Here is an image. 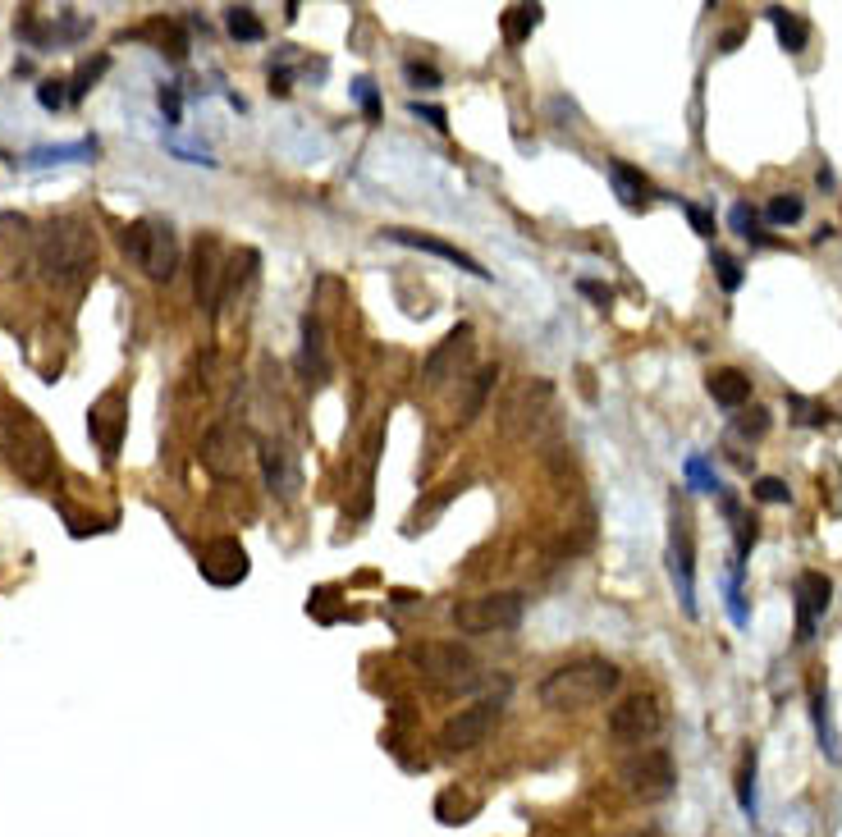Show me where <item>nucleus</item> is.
<instances>
[{
  "instance_id": "nucleus-1",
  "label": "nucleus",
  "mask_w": 842,
  "mask_h": 837,
  "mask_svg": "<svg viewBox=\"0 0 842 837\" xmlns=\"http://www.w3.org/2000/svg\"><path fill=\"white\" fill-rule=\"evenodd\" d=\"M33 257L51 284H83L92 261H97V234L83 215H55L33 238Z\"/></svg>"
},
{
  "instance_id": "nucleus-2",
  "label": "nucleus",
  "mask_w": 842,
  "mask_h": 837,
  "mask_svg": "<svg viewBox=\"0 0 842 837\" xmlns=\"http://www.w3.org/2000/svg\"><path fill=\"white\" fill-rule=\"evenodd\" d=\"M618 668L600 655H582V659H568V664L550 668L540 677V705L554 709V714H568V709H586V705H600L605 696L618 691Z\"/></svg>"
},
{
  "instance_id": "nucleus-3",
  "label": "nucleus",
  "mask_w": 842,
  "mask_h": 837,
  "mask_svg": "<svg viewBox=\"0 0 842 837\" xmlns=\"http://www.w3.org/2000/svg\"><path fill=\"white\" fill-rule=\"evenodd\" d=\"M403 659L412 664V673L421 682H431L440 691H472L481 682V659L458 641H408L403 645Z\"/></svg>"
},
{
  "instance_id": "nucleus-4",
  "label": "nucleus",
  "mask_w": 842,
  "mask_h": 837,
  "mask_svg": "<svg viewBox=\"0 0 842 837\" xmlns=\"http://www.w3.org/2000/svg\"><path fill=\"white\" fill-rule=\"evenodd\" d=\"M119 247L156 284H170L179 275V238H174V229L165 220H133V225H124Z\"/></svg>"
},
{
  "instance_id": "nucleus-5",
  "label": "nucleus",
  "mask_w": 842,
  "mask_h": 837,
  "mask_svg": "<svg viewBox=\"0 0 842 837\" xmlns=\"http://www.w3.org/2000/svg\"><path fill=\"white\" fill-rule=\"evenodd\" d=\"M10 467L28 485H46L55 476V444L28 408L10 412Z\"/></svg>"
},
{
  "instance_id": "nucleus-6",
  "label": "nucleus",
  "mask_w": 842,
  "mask_h": 837,
  "mask_svg": "<svg viewBox=\"0 0 842 837\" xmlns=\"http://www.w3.org/2000/svg\"><path fill=\"white\" fill-rule=\"evenodd\" d=\"M527 613V595L522 591H490V595H472V600L454 604V627L467 636H486V632H513Z\"/></svg>"
},
{
  "instance_id": "nucleus-7",
  "label": "nucleus",
  "mask_w": 842,
  "mask_h": 837,
  "mask_svg": "<svg viewBox=\"0 0 842 837\" xmlns=\"http://www.w3.org/2000/svg\"><path fill=\"white\" fill-rule=\"evenodd\" d=\"M499 723H504V705H499V700H476V705L449 714L435 741H440L444 755H467V751H476V746H486L499 732Z\"/></svg>"
},
{
  "instance_id": "nucleus-8",
  "label": "nucleus",
  "mask_w": 842,
  "mask_h": 837,
  "mask_svg": "<svg viewBox=\"0 0 842 837\" xmlns=\"http://www.w3.org/2000/svg\"><path fill=\"white\" fill-rule=\"evenodd\" d=\"M618 783H623L627 796L637 801H664L678 787V769H673L669 751H632L623 764H618Z\"/></svg>"
},
{
  "instance_id": "nucleus-9",
  "label": "nucleus",
  "mask_w": 842,
  "mask_h": 837,
  "mask_svg": "<svg viewBox=\"0 0 842 837\" xmlns=\"http://www.w3.org/2000/svg\"><path fill=\"white\" fill-rule=\"evenodd\" d=\"M550 398H554V385L550 380H522L513 394L504 398V408H499V430H504L508 440H531L540 435L545 417H550Z\"/></svg>"
},
{
  "instance_id": "nucleus-10",
  "label": "nucleus",
  "mask_w": 842,
  "mask_h": 837,
  "mask_svg": "<svg viewBox=\"0 0 842 837\" xmlns=\"http://www.w3.org/2000/svg\"><path fill=\"white\" fill-rule=\"evenodd\" d=\"M664 732V709H659V696L650 691H637V696L618 700L609 709V737L623 741V746H646Z\"/></svg>"
},
{
  "instance_id": "nucleus-11",
  "label": "nucleus",
  "mask_w": 842,
  "mask_h": 837,
  "mask_svg": "<svg viewBox=\"0 0 842 837\" xmlns=\"http://www.w3.org/2000/svg\"><path fill=\"white\" fill-rule=\"evenodd\" d=\"M472 325H454V330L444 334L440 344H435V353L421 362V385L426 389H444L449 380H458L467 371V362H472Z\"/></svg>"
},
{
  "instance_id": "nucleus-12",
  "label": "nucleus",
  "mask_w": 842,
  "mask_h": 837,
  "mask_svg": "<svg viewBox=\"0 0 842 837\" xmlns=\"http://www.w3.org/2000/svg\"><path fill=\"white\" fill-rule=\"evenodd\" d=\"M696 549H691V522L678 504H673V531H669V572L678 586V604L687 618H696Z\"/></svg>"
},
{
  "instance_id": "nucleus-13",
  "label": "nucleus",
  "mask_w": 842,
  "mask_h": 837,
  "mask_svg": "<svg viewBox=\"0 0 842 837\" xmlns=\"http://www.w3.org/2000/svg\"><path fill=\"white\" fill-rule=\"evenodd\" d=\"M220 284H225V257H220V243L211 234L197 238L193 247V298L206 316L220 312Z\"/></svg>"
},
{
  "instance_id": "nucleus-14",
  "label": "nucleus",
  "mask_w": 842,
  "mask_h": 837,
  "mask_svg": "<svg viewBox=\"0 0 842 837\" xmlns=\"http://www.w3.org/2000/svg\"><path fill=\"white\" fill-rule=\"evenodd\" d=\"M197 568L211 586H238V581L248 577V549L238 545V540L220 536V540H206L197 549Z\"/></svg>"
},
{
  "instance_id": "nucleus-15",
  "label": "nucleus",
  "mask_w": 842,
  "mask_h": 837,
  "mask_svg": "<svg viewBox=\"0 0 842 837\" xmlns=\"http://www.w3.org/2000/svg\"><path fill=\"white\" fill-rule=\"evenodd\" d=\"M124 426H129V403H124L119 389H106V394L92 403V412H87V430H92V440L101 444L106 458H115V453H119V444H124Z\"/></svg>"
},
{
  "instance_id": "nucleus-16",
  "label": "nucleus",
  "mask_w": 842,
  "mask_h": 837,
  "mask_svg": "<svg viewBox=\"0 0 842 837\" xmlns=\"http://www.w3.org/2000/svg\"><path fill=\"white\" fill-rule=\"evenodd\" d=\"M238 449H243L238 430L229 421H216L202 435V467L211 476H220V481H238V472H243V453Z\"/></svg>"
},
{
  "instance_id": "nucleus-17",
  "label": "nucleus",
  "mask_w": 842,
  "mask_h": 837,
  "mask_svg": "<svg viewBox=\"0 0 842 837\" xmlns=\"http://www.w3.org/2000/svg\"><path fill=\"white\" fill-rule=\"evenodd\" d=\"M261 462V481H266L270 494H280V499H293L298 494V485H303V472H298V458H293L289 444H275L266 440L257 453Z\"/></svg>"
},
{
  "instance_id": "nucleus-18",
  "label": "nucleus",
  "mask_w": 842,
  "mask_h": 837,
  "mask_svg": "<svg viewBox=\"0 0 842 837\" xmlns=\"http://www.w3.org/2000/svg\"><path fill=\"white\" fill-rule=\"evenodd\" d=\"M833 600V586L824 572H801L797 577V641H810L815 636V623L824 618Z\"/></svg>"
},
{
  "instance_id": "nucleus-19",
  "label": "nucleus",
  "mask_w": 842,
  "mask_h": 837,
  "mask_svg": "<svg viewBox=\"0 0 842 837\" xmlns=\"http://www.w3.org/2000/svg\"><path fill=\"white\" fill-rule=\"evenodd\" d=\"M385 238H389V243H399V247H417V252H431V257L449 261V266L467 270V275H476V279H490V270L481 266V261H476V257H467L463 247H454V243H444V238L417 234V229H385Z\"/></svg>"
},
{
  "instance_id": "nucleus-20",
  "label": "nucleus",
  "mask_w": 842,
  "mask_h": 837,
  "mask_svg": "<svg viewBox=\"0 0 842 837\" xmlns=\"http://www.w3.org/2000/svg\"><path fill=\"white\" fill-rule=\"evenodd\" d=\"M495 380H499V366H481V371H472L467 380H458V385H463V398L454 403L458 426H472V421L481 417V408H486V398H490V389H495Z\"/></svg>"
},
{
  "instance_id": "nucleus-21",
  "label": "nucleus",
  "mask_w": 842,
  "mask_h": 837,
  "mask_svg": "<svg viewBox=\"0 0 842 837\" xmlns=\"http://www.w3.org/2000/svg\"><path fill=\"white\" fill-rule=\"evenodd\" d=\"M298 366H303V376H316V380L330 376L325 330H321V321H316V316H303V353H298Z\"/></svg>"
},
{
  "instance_id": "nucleus-22",
  "label": "nucleus",
  "mask_w": 842,
  "mask_h": 837,
  "mask_svg": "<svg viewBox=\"0 0 842 837\" xmlns=\"http://www.w3.org/2000/svg\"><path fill=\"white\" fill-rule=\"evenodd\" d=\"M609 183H614V193L623 206H632V211H641V206L650 202V183L641 170H632V165L623 161H609Z\"/></svg>"
},
{
  "instance_id": "nucleus-23",
  "label": "nucleus",
  "mask_w": 842,
  "mask_h": 837,
  "mask_svg": "<svg viewBox=\"0 0 842 837\" xmlns=\"http://www.w3.org/2000/svg\"><path fill=\"white\" fill-rule=\"evenodd\" d=\"M710 398L719 403V408H742L746 398H751V376H742V371H733V366L714 371V376H710Z\"/></svg>"
},
{
  "instance_id": "nucleus-24",
  "label": "nucleus",
  "mask_w": 842,
  "mask_h": 837,
  "mask_svg": "<svg viewBox=\"0 0 842 837\" xmlns=\"http://www.w3.org/2000/svg\"><path fill=\"white\" fill-rule=\"evenodd\" d=\"M810 714H815V732H820V751L829 755L833 764L842 760V746H838V732H833V719H829V696L820 687L810 691Z\"/></svg>"
},
{
  "instance_id": "nucleus-25",
  "label": "nucleus",
  "mask_w": 842,
  "mask_h": 837,
  "mask_svg": "<svg viewBox=\"0 0 842 837\" xmlns=\"http://www.w3.org/2000/svg\"><path fill=\"white\" fill-rule=\"evenodd\" d=\"M769 14V23H774L778 28V42H783V51H806V37H810V28H806V19H801V14H792V10H765Z\"/></svg>"
},
{
  "instance_id": "nucleus-26",
  "label": "nucleus",
  "mask_w": 842,
  "mask_h": 837,
  "mask_svg": "<svg viewBox=\"0 0 842 837\" xmlns=\"http://www.w3.org/2000/svg\"><path fill=\"white\" fill-rule=\"evenodd\" d=\"M536 23H540V5H513V10H504V42L522 46L536 33Z\"/></svg>"
},
{
  "instance_id": "nucleus-27",
  "label": "nucleus",
  "mask_w": 842,
  "mask_h": 837,
  "mask_svg": "<svg viewBox=\"0 0 842 837\" xmlns=\"http://www.w3.org/2000/svg\"><path fill=\"white\" fill-rule=\"evenodd\" d=\"M225 28H229V37H238V42H261V37H266V23H261L257 10H248V5H229Z\"/></svg>"
},
{
  "instance_id": "nucleus-28",
  "label": "nucleus",
  "mask_w": 842,
  "mask_h": 837,
  "mask_svg": "<svg viewBox=\"0 0 842 837\" xmlns=\"http://www.w3.org/2000/svg\"><path fill=\"white\" fill-rule=\"evenodd\" d=\"M476 810H481V801L463 796V792H440V801H435V819H440V824H467Z\"/></svg>"
},
{
  "instance_id": "nucleus-29",
  "label": "nucleus",
  "mask_w": 842,
  "mask_h": 837,
  "mask_svg": "<svg viewBox=\"0 0 842 837\" xmlns=\"http://www.w3.org/2000/svg\"><path fill=\"white\" fill-rule=\"evenodd\" d=\"M801 211H806V202H801L797 193H774L765 202V220H769V225H797Z\"/></svg>"
},
{
  "instance_id": "nucleus-30",
  "label": "nucleus",
  "mask_w": 842,
  "mask_h": 837,
  "mask_svg": "<svg viewBox=\"0 0 842 837\" xmlns=\"http://www.w3.org/2000/svg\"><path fill=\"white\" fill-rule=\"evenodd\" d=\"M728 225H733L737 234L746 238V243H760V247L769 243V238H765V234H760V229H756V211H751V206H746V202H737L733 211H728Z\"/></svg>"
},
{
  "instance_id": "nucleus-31",
  "label": "nucleus",
  "mask_w": 842,
  "mask_h": 837,
  "mask_svg": "<svg viewBox=\"0 0 842 837\" xmlns=\"http://www.w3.org/2000/svg\"><path fill=\"white\" fill-rule=\"evenodd\" d=\"M737 801H742V810L751 819H756V751L746 755V764H742V783H737Z\"/></svg>"
},
{
  "instance_id": "nucleus-32",
  "label": "nucleus",
  "mask_w": 842,
  "mask_h": 837,
  "mask_svg": "<svg viewBox=\"0 0 842 837\" xmlns=\"http://www.w3.org/2000/svg\"><path fill=\"white\" fill-rule=\"evenodd\" d=\"M92 142H78V147H46V151H33L28 165H55V161H74V156H92Z\"/></svg>"
},
{
  "instance_id": "nucleus-33",
  "label": "nucleus",
  "mask_w": 842,
  "mask_h": 837,
  "mask_svg": "<svg viewBox=\"0 0 842 837\" xmlns=\"http://www.w3.org/2000/svg\"><path fill=\"white\" fill-rule=\"evenodd\" d=\"M106 65H110V60L101 55V60H92V65H83V69H78V74L69 78V101H83V92H87L92 83H97L101 74H106Z\"/></svg>"
},
{
  "instance_id": "nucleus-34",
  "label": "nucleus",
  "mask_w": 842,
  "mask_h": 837,
  "mask_svg": "<svg viewBox=\"0 0 842 837\" xmlns=\"http://www.w3.org/2000/svg\"><path fill=\"white\" fill-rule=\"evenodd\" d=\"M714 270H719V284H724V293L742 289V266H737L728 252H714Z\"/></svg>"
},
{
  "instance_id": "nucleus-35",
  "label": "nucleus",
  "mask_w": 842,
  "mask_h": 837,
  "mask_svg": "<svg viewBox=\"0 0 842 837\" xmlns=\"http://www.w3.org/2000/svg\"><path fill=\"white\" fill-rule=\"evenodd\" d=\"M737 435H742V440H760V435H765L769 430V412L765 408H751L746 412V417H737Z\"/></svg>"
},
{
  "instance_id": "nucleus-36",
  "label": "nucleus",
  "mask_w": 842,
  "mask_h": 837,
  "mask_svg": "<svg viewBox=\"0 0 842 837\" xmlns=\"http://www.w3.org/2000/svg\"><path fill=\"white\" fill-rule=\"evenodd\" d=\"M69 83H60V78H46L42 87H37V101H42L46 110H60V106H69V92H65Z\"/></svg>"
},
{
  "instance_id": "nucleus-37",
  "label": "nucleus",
  "mask_w": 842,
  "mask_h": 837,
  "mask_svg": "<svg viewBox=\"0 0 842 837\" xmlns=\"http://www.w3.org/2000/svg\"><path fill=\"white\" fill-rule=\"evenodd\" d=\"M756 499H760V504H788V485L778 481V476H760V481H756Z\"/></svg>"
},
{
  "instance_id": "nucleus-38",
  "label": "nucleus",
  "mask_w": 842,
  "mask_h": 837,
  "mask_svg": "<svg viewBox=\"0 0 842 837\" xmlns=\"http://www.w3.org/2000/svg\"><path fill=\"white\" fill-rule=\"evenodd\" d=\"M403 78H408L412 87H440V69L421 65V60H408V65H403Z\"/></svg>"
},
{
  "instance_id": "nucleus-39",
  "label": "nucleus",
  "mask_w": 842,
  "mask_h": 837,
  "mask_svg": "<svg viewBox=\"0 0 842 837\" xmlns=\"http://www.w3.org/2000/svg\"><path fill=\"white\" fill-rule=\"evenodd\" d=\"M353 97L362 101L367 119H380V97H376V83H371V78H357V83H353Z\"/></svg>"
},
{
  "instance_id": "nucleus-40",
  "label": "nucleus",
  "mask_w": 842,
  "mask_h": 837,
  "mask_svg": "<svg viewBox=\"0 0 842 837\" xmlns=\"http://www.w3.org/2000/svg\"><path fill=\"white\" fill-rule=\"evenodd\" d=\"M687 476H691L696 490H719V476L705 467V458H687Z\"/></svg>"
},
{
  "instance_id": "nucleus-41",
  "label": "nucleus",
  "mask_w": 842,
  "mask_h": 837,
  "mask_svg": "<svg viewBox=\"0 0 842 837\" xmlns=\"http://www.w3.org/2000/svg\"><path fill=\"white\" fill-rule=\"evenodd\" d=\"M682 211H687V220H691V229L701 238H714V215L705 211V206H696V202H682Z\"/></svg>"
},
{
  "instance_id": "nucleus-42",
  "label": "nucleus",
  "mask_w": 842,
  "mask_h": 837,
  "mask_svg": "<svg viewBox=\"0 0 842 837\" xmlns=\"http://www.w3.org/2000/svg\"><path fill=\"white\" fill-rule=\"evenodd\" d=\"M179 110H184V101H179V87L165 83L161 87V115H165V124H179Z\"/></svg>"
},
{
  "instance_id": "nucleus-43",
  "label": "nucleus",
  "mask_w": 842,
  "mask_h": 837,
  "mask_svg": "<svg viewBox=\"0 0 842 837\" xmlns=\"http://www.w3.org/2000/svg\"><path fill=\"white\" fill-rule=\"evenodd\" d=\"M788 403L801 412V421H806V426H824V421H829V412H820L815 403H810V398H797V394H792Z\"/></svg>"
},
{
  "instance_id": "nucleus-44",
  "label": "nucleus",
  "mask_w": 842,
  "mask_h": 837,
  "mask_svg": "<svg viewBox=\"0 0 842 837\" xmlns=\"http://www.w3.org/2000/svg\"><path fill=\"white\" fill-rule=\"evenodd\" d=\"M412 115H417V119H426V124H431V129H440V133L449 129V115H444L440 106H421V101H412Z\"/></svg>"
},
{
  "instance_id": "nucleus-45",
  "label": "nucleus",
  "mask_w": 842,
  "mask_h": 837,
  "mask_svg": "<svg viewBox=\"0 0 842 837\" xmlns=\"http://www.w3.org/2000/svg\"><path fill=\"white\" fill-rule=\"evenodd\" d=\"M577 289H582V293H586V298H591V302H600V307H609V289H605V284H595V279H582Z\"/></svg>"
},
{
  "instance_id": "nucleus-46",
  "label": "nucleus",
  "mask_w": 842,
  "mask_h": 837,
  "mask_svg": "<svg viewBox=\"0 0 842 837\" xmlns=\"http://www.w3.org/2000/svg\"><path fill=\"white\" fill-rule=\"evenodd\" d=\"M646 837H650V833H646Z\"/></svg>"
}]
</instances>
